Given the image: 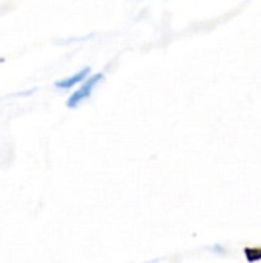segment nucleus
<instances>
[{
    "instance_id": "obj_1",
    "label": "nucleus",
    "mask_w": 261,
    "mask_h": 263,
    "mask_svg": "<svg viewBox=\"0 0 261 263\" xmlns=\"http://www.w3.org/2000/svg\"><path fill=\"white\" fill-rule=\"evenodd\" d=\"M103 77H105L103 72H97V74H94V76H89L85 82H82V86H80L78 89H75V91L69 96V99H68V102H66V106H68V108H75V106H78L83 100L89 99L91 94H92V91H94V88H95V85H97L98 82H102Z\"/></svg>"
},
{
    "instance_id": "obj_2",
    "label": "nucleus",
    "mask_w": 261,
    "mask_h": 263,
    "mask_svg": "<svg viewBox=\"0 0 261 263\" xmlns=\"http://www.w3.org/2000/svg\"><path fill=\"white\" fill-rule=\"evenodd\" d=\"M89 76H91V68H89V66H86V68H83L82 71L75 72L74 76H71V77H65V79H62V80L55 82V86H57V88H60V89H71V88H74L75 85H78V83L85 82Z\"/></svg>"
}]
</instances>
